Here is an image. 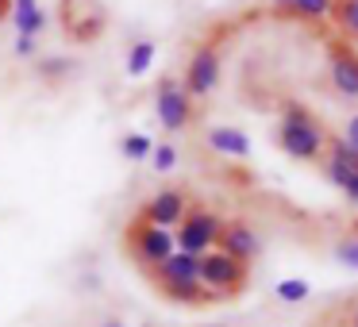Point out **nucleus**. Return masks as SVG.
<instances>
[{
	"mask_svg": "<svg viewBox=\"0 0 358 327\" xmlns=\"http://www.w3.org/2000/svg\"><path fill=\"white\" fill-rule=\"evenodd\" d=\"M150 166H155V173H170L173 166H178V150H173V143H158V147L150 150Z\"/></svg>",
	"mask_w": 358,
	"mask_h": 327,
	"instance_id": "6ab92c4d",
	"label": "nucleus"
},
{
	"mask_svg": "<svg viewBox=\"0 0 358 327\" xmlns=\"http://www.w3.org/2000/svg\"><path fill=\"white\" fill-rule=\"evenodd\" d=\"M343 193H347V201H350V204H358V173L347 181V185H343Z\"/></svg>",
	"mask_w": 358,
	"mask_h": 327,
	"instance_id": "b1692460",
	"label": "nucleus"
},
{
	"mask_svg": "<svg viewBox=\"0 0 358 327\" xmlns=\"http://www.w3.org/2000/svg\"><path fill=\"white\" fill-rule=\"evenodd\" d=\"M12 27L27 39H39L43 27H47V12H43L39 0H12Z\"/></svg>",
	"mask_w": 358,
	"mask_h": 327,
	"instance_id": "f8f14e48",
	"label": "nucleus"
},
{
	"mask_svg": "<svg viewBox=\"0 0 358 327\" xmlns=\"http://www.w3.org/2000/svg\"><path fill=\"white\" fill-rule=\"evenodd\" d=\"M158 289H162V296H166V300H173V304H212V300H216L201 281H185V285H158Z\"/></svg>",
	"mask_w": 358,
	"mask_h": 327,
	"instance_id": "ddd939ff",
	"label": "nucleus"
},
{
	"mask_svg": "<svg viewBox=\"0 0 358 327\" xmlns=\"http://www.w3.org/2000/svg\"><path fill=\"white\" fill-rule=\"evenodd\" d=\"M35 50H39V39H27V35H16V54H20V58H35Z\"/></svg>",
	"mask_w": 358,
	"mask_h": 327,
	"instance_id": "4be33fe9",
	"label": "nucleus"
},
{
	"mask_svg": "<svg viewBox=\"0 0 358 327\" xmlns=\"http://www.w3.org/2000/svg\"><path fill=\"white\" fill-rule=\"evenodd\" d=\"M70 70H73L70 58H47L43 62V78H58V73H70Z\"/></svg>",
	"mask_w": 358,
	"mask_h": 327,
	"instance_id": "412c9836",
	"label": "nucleus"
},
{
	"mask_svg": "<svg viewBox=\"0 0 358 327\" xmlns=\"http://www.w3.org/2000/svg\"><path fill=\"white\" fill-rule=\"evenodd\" d=\"M201 285L208 289L216 300L235 296L243 285H247V266L235 262L231 254H224V250H208V254H201Z\"/></svg>",
	"mask_w": 358,
	"mask_h": 327,
	"instance_id": "7ed1b4c3",
	"label": "nucleus"
},
{
	"mask_svg": "<svg viewBox=\"0 0 358 327\" xmlns=\"http://www.w3.org/2000/svg\"><path fill=\"white\" fill-rule=\"evenodd\" d=\"M204 143H208V147L216 150V154H227V158H247V154H250V139H247V131H239V127H227V124L208 127Z\"/></svg>",
	"mask_w": 358,
	"mask_h": 327,
	"instance_id": "9b49d317",
	"label": "nucleus"
},
{
	"mask_svg": "<svg viewBox=\"0 0 358 327\" xmlns=\"http://www.w3.org/2000/svg\"><path fill=\"white\" fill-rule=\"evenodd\" d=\"M308 293H312V285L304 277H285L273 289V296H278L281 304H301V300H308Z\"/></svg>",
	"mask_w": 358,
	"mask_h": 327,
	"instance_id": "f3484780",
	"label": "nucleus"
},
{
	"mask_svg": "<svg viewBox=\"0 0 358 327\" xmlns=\"http://www.w3.org/2000/svg\"><path fill=\"white\" fill-rule=\"evenodd\" d=\"M216 85H220V50L212 47V43H201V47L193 50V58H189V66H185L181 89H185L189 96H208Z\"/></svg>",
	"mask_w": 358,
	"mask_h": 327,
	"instance_id": "423d86ee",
	"label": "nucleus"
},
{
	"mask_svg": "<svg viewBox=\"0 0 358 327\" xmlns=\"http://www.w3.org/2000/svg\"><path fill=\"white\" fill-rule=\"evenodd\" d=\"M343 143L358 150V116H350V119H347V131H343Z\"/></svg>",
	"mask_w": 358,
	"mask_h": 327,
	"instance_id": "5701e85b",
	"label": "nucleus"
},
{
	"mask_svg": "<svg viewBox=\"0 0 358 327\" xmlns=\"http://www.w3.org/2000/svg\"><path fill=\"white\" fill-rule=\"evenodd\" d=\"M155 116H158V124L166 127V131H185L189 127V119H193V96L181 89V81H173V78H166L162 85H158V93H155Z\"/></svg>",
	"mask_w": 358,
	"mask_h": 327,
	"instance_id": "39448f33",
	"label": "nucleus"
},
{
	"mask_svg": "<svg viewBox=\"0 0 358 327\" xmlns=\"http://www.w3.org/2000/svg\"><path fill=\"white\" fill-rule=\"evenodd\" d=\"M220 227H224V219L212 216L208 208L185 212V219L178 224V235H173V242H178V250H185V254L201 258V254H208V250H216Z\"/></svg>",
	"mask_w": 358,
	"mask_h": 327,
	"instance_id": "20e7f679",
	"label": "nucleus"
},
{
	"mask_svg": "<svg viewBox=\"0 0 358 327\" xmlns=\"http://www.w3.org/2000/svg\"><path fill=\"white\" fill-rule=\"evenodd\" d=\"M327 78H331L335 93L358 96V54L347 43H331L327 47Z\"/></svg>",
	"mask_w": 358,
	"mask_h": 327,
	"instance_id": "6e6552de",
	"label": "nucleus"
},
{
	"mask_svg": "<svg viewBox=\"0 0 358 327\" xmlns=\"http://www.w3.org/2000/svg\"><path fill=\"white\" fill-rule=\"evenodd\" d=\"M8 16V0H0V20Z\"/></svg>",
	"mask_w": 358,
	"mask_h": 327,
	"instance_id": "393cba45",
	"label": "nucleus"
},
{
	"mask_svg": "<svg viewBox=\"0 0 358 327\" xmlns=\"http://www.w3.org/2000/svg\"><path fill=\"white\" fill-rule=\"evenodd\" d=\"M127 247L139 258L143 270L155 273L158 266L178 250V242H173V231H166V227H155V224H147V219H131V224H127Z\"/></svg>",
	"mask_w": 358,
	"mask_h": 327,
	"instance_id": "f03ea898",
	"label": "nucleus"
},
{
	"mask_svg": "<svg viewBox=\"0 0 358 327\" xmlns=\"http://www.w3.org/2000/svg\"><path fill=\"white\" fill-rule=\"evenodd\" d=\"M278 147L285 150L289 158H296V162H316V158L324 154V147H327V135L304 104L289 101L285 108H281Z\"/></svg>",
	"mask_w": 358,
	"mask_h": 327,
	"instance_id": "f257e3e1",
	"label": "nucleus"
},
{
	"mask_svg": "<svg viewBox=\"0 0 358 327\" xmlns=\"http://www.w3.org/2000/svg\"><path fill=\"white\" fill-rule=\"evenodd\" d=\"M150 150H155V139L143 131H131L120 139V154L127 158V162H143V158H150Z\"/></svg>",
	"mask_w": 358,
	"mask_h": 327,
	"instance_id": "dca6fc26",
	"label": "nucleus"
},
{
	"mask_svg": "<svg viewBox=\"0 0 358 327\" xmlns=\"http://www.w3.org/2000/svg\"><path fill=\"white\" fill-rule=\"evenodd\" d=\"M335 262H343L347 270H358V235L335 242Z\"/></svg>",
	"mask_w": 358,
	"mask_h": 327,
	"instance_id": "aec40b11",
	"label": "nucleus"
},
{
	"mask_svg": "<svg viewBox=\"0 0 358 327\" xmlns=\"http://www.w3.org/2000/svg\"><path fill=\"white\" fill-rule=\"evenodd\" d=\"M185 281H201V258L185 254V250H173L155 270V285H185Z\"/></svg>",
	"mask_w": 358,
	"mask_h": 327,
	"instance_id": "9d476101",
	"label": "nucleus"
},
{
	"mask_svg": "<svg viewBox=\"0 0 358 327\" xmlns=\"http://www.w3.org/2000/svg\"><path fill=\"white\" fill-rule=\"evenodd\" d=\"M216 250H224V254H231L235 262L250 266L258 258V250H262V242H258V231L247 224H224L220 227V239H216Z\"/></svg>",
	"mask_w": 358,
	"mask_h": 327,
	"instance_id": "1a4fd4ad",
	"label": "nucleus"
},
{
	"mask_svg": "<svg viewBox=\"0 0 358 327\" xmlns=\"http://www.w3.org/2000/svg\"><path fill=\"white\" fill-rule=\"evenodd\" d=\"M331 12H335V20L358 39V0H331Z\"/></svg>",
	"mask_w": 358,
	"mask_h": 327,
	"instance_id": "a211bd4d",
	"label": "nucleus"
},
{
	"mask_svg": "<svg viewBox=\"0 0 358 327\" xmlns=\"http://www.w3.org/2000/svg\"><path fill=\"white\" fill-rule=\"evenodd\" d=\"M155 54H158V47L150 39H139L131 50H127V78H143V73L155 66Z\"/></svg>",
	"mask_w": 358,
	"mask_h": 327,
	"instance_id": "2eb2a0df",
	"label": "nucleus"
},
{
	"mask_svg": "<svg viewBox=\"0 0 358 327\" xmlns=\"http://www.w3.org/2000/svg\"><path fill=\"white\" fill-rule=\"evenodd\" d=\"M281 12L289 16H301V20H327L331 16V0H273Z\"/></svg>",
	"mask_w": 358,
	"mask_h": 327,
	"instance_id": "4468645a",
	"label": "nucleus"
},
{
	"mask_svg": "<svg viewBox=\"0 0 358 327\" xmlns=\"http://www.w3.org/2000/svg\"><path fill=\"white\" fill-rule=\"evenodd\" d=\"M185 212H189V201H185L181 189H158V193L143 204V216L139 219H147V224L166 227V231H170V227H178L181 219H185Z\"/></svg>",
	"mask_w": 358,
	"mask_h": 327,
	"instance_id": "0eeeda50",
	"label": "nucleus"
},
{
	"mask_svg": "<svg viewBox=\"0 0 358 327\" xmlns=\"http://www.w3.org/2000/svg\"><path fill=\"white\" fill-rule=\"evenodd\" d=\"M101 327H124V324H120V319H104Z\"/></svg>",
	"mask_w": 358,
	"mask_h": 327,
	"instance_id": "a878e982",
	"label": "nucleus"
}]
</instances>
